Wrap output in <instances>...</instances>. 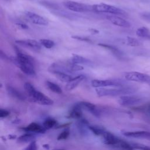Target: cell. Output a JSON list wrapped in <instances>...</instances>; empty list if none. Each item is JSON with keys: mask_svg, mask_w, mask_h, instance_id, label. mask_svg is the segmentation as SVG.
Wrapping results in <instances>:
<instances>
[{"mask_svg": "<svg viewBox=\"0 0 150 150\" xmlns=\"http://www.w3.org/2000/svg\"><path fill=\"white\" fill-rule=\"evenodd\" d=\"M16 56L11 57L12 62L23 73L28 76H35L36 75L35 62L33 57L31 56L22 52L17 47H15Z\"/></svg>", "mask_w": 150, "mask_h": 150, "instance_id": "1", "label": "cell"}, {"mask_svg": "<svg viewBox=\"0 0 150 150\" xmlns=\"http://www.w3.org/2000/svg\"><path fill=\"white\" fill-rule=\"evenodd\" d=\"M23 87L26 93L33 102L43 105H51L54 103L52 99L37 90L30 83H25Z\"/></svg>", "mask_w": 150, "mask_h": 150, "instance_id": "2", "label": "cell"}, {"mask_svg": "<svg viewBox=\"0 0 150 150\" xmlns=\"http://www.w3.org/2000/svg\"><path fill=\"white\" fill-rule=\"evenodd\" d=\"M135 91V89L128 87L123 86L116 88H96V92L98 97H114L118 96H125L132 94Z\"/></svg>", "mask_w": 150, "mask_h": 150, "instance_id": "3", "label": "cell"}, {"mask_svg": "<svg viewBox=\"0 0 150 150\" xmlns=\"http://www.w3.org/2000/svg\"><path fill=\"white\" fill-rule=\"evenodd\" d=\"M93 11L96 12H101V13H108L114 15H125L126 12L112 5L108 4H105L103 3L94 4L92 5Z\"/></svg>", "mask_w": 150, "mask_h": 150, "instance_id": "4", "label": "cell"}, {"mask_svg": "<svg viewBox=\"0 0 150 150\" xmlns=\"http://www.w3.org/2000/svg\"><path fill=\"white\" fill-rule=\"evenodd\" d=\"M63 6L67 9L76 12H86L93 11L92 5L73 1H66L63 2Z\"/></svg>", "mask_w": 150, "mask_h": 150, "instance_id": "5", "label": "cell"}, {"mask_svg": "<svg viewBox=\"0 0 150 150\" xmlns=\"http://www.w3.org/2000/svg\"><path fill=\"white\" fill-rule=\"evenodd\" d=\"M124 77L128 81L145 83L150 86V76L147 74L138 71H129L124 74Z\"/></svg>", "mask_w": 150, "mask_h": 150, "instance_id": "6", "label": "cell"}, {"mask_svg": "<svg viewBox=\"0 0 150 150\" xmlns=\"http://www.w3.org/2000/svg\"><path fill=\"white\" fill-rule=\"evenodd\" d=\"M91 85L96 88L105 87H120L125 86L124 83L119 80H93L91 82Z\"/></svg>", "mask_w": 150, "mask_h": 150, "instance_id": "7", "label": "cell"}, {"mask_svg": "<svg viewBox=\"0 0 150 150\" xmlns=\"http://www.w3.org/2000/svg\"><path fill=\"white\" fill-rule=\"evenodd\" d=\"M142 101V98L137 96L125 95L120 96L118 102V103L124 107H131L136 105Z\"/></svg>", "mask_w": 150, "mask_h": 150, "instance_id": "8", "label": "cell"}, {"mask_svg": "<svg viewBox=\"0 0 150 150\" xmlns=\"http://www.w3.org/2000/svg\"><path fill=\"white\" fill-rule=\"evenodd\" d=\"M25 13L26 17L34 24L46 26L49 23L47 20L44 17L34 12H32L30 11H26Z\"/></svg>", "mask_w": 150, "mask_h": 150, "instance_id": "9", "label": "cell"}, {"mask_svg": "<svg viewBox=\"0 0 150 150\" xmlns=\"http://www.w3.org/2000/svg\"><path fill=\"white\" fill-rule=\"evenodd\" d=\"M15 43L22 46H24L33 50H38L41 49L42 45L39 42L34 39H20L15 40Z\"/></svg>", "mask_w": 150, "mask_h": 150, "instance_id": "10", "label": "cell"}, {"mask_svg": "<svg viewBox=\"0 0 150 150\" xmlns=\"http://www.w3.org/2000/svg\"><path fill=\"white\" fill-rule=\"evenodd\" d=\"M121 134L129 138L144 139L150 141V132L145 131H122Z\"/></svg>", "mask_w": 150, "mask_h": 150, "instance_id": "11", "label": "cell"}, {"mask_svg": "<svg viewBox=\"0 0 150 150\" xmlns=\"http://www.w3.org/2000/svg\"><path fill=\"white\" fill-rule=\"evenodd\" d=\"M107 18L114 25L123 28H129L131 26V23L128 21L117 15H108Z\"/></svg>", "mask_w": 150, "mask_h": 150, "instance_id": "12", "label": "cell"}, {"mask_svg": "<svg viewBox=\"0 0 150 150\" xmlns=\"http://www.w3.org/2000/svg\"><path fill=\"white\" fill-rule=\"evenodd\" d=\"M103 137L104 140V143L106 145L113 146L116 147L119 144L121 139L117 137L109 131H105L103 135Z\"/></svg>", "mask_w": 150, "mask_h": 150, "instance_id": "13", "label": "cell"}, {"mask_svg": "<svg viewBox=\"0 0 150 150\" xmlns=\"http://www.w3.org/2000/svg\"><path fill=\"white\" fill-rule=\"evenodd\" d=\"M79 104L82 108H84L87 111L90 112L95 117H100V112L97 108V107L94 104L88 101H81L79 103Z\"/></svg>", "mask_w": 150, "mask_h": 150, "instance_id": "14", "label": "cell"}, {"mask_svg": "<svg viewBox=\"0 0 150 150\" xmlns=\"http://www.w3.org/2000/svg\"><path fill=\"white\" fill-rule=\"evenodd\" d=\"M84 78H85V76L83 74L73 77L70 81H69L66 84L65 87L66 90L67 91H71L74 89L84 79Z\"/></svg>", "mask_w": 150, "mask_h": 150, "instance_id": "15", "label": "cell"}, {"mask_svg": "<svg viewBox=\"0 0 150 150\" xmlns=\"http://www.w3.org/2000/svg\"><path fill=\"white\" fill-rule=\"evenodd\" d=\"M70 61L72 62L73 63L80 64V65L84 64L86 66H91L93 64V62L91 60L74 53L72 54V57Z\"/></svg>", "mask_w": 150, "mask_h": 150, "instance_id": "16", "label": "cell"}, {"mask_svg": "<svg viewBox=\"0 0 150 150\" xmlns=\"http://www.w3.org/2000/svg\"><path fill=\"white\" fill-rule=\"evenodd\" d=\"M98 46L104 47L109 51H110L114 56H115L118 59H123L124 58V54L117 47H116L114 46L108 45V44H105V43H99L98 44Z\"/></svg>", "mask_w": 150, "mask_h": 150, "instance_id": "17", "label": "cell"}, {"mask_svg": "<svg viewBox=\"0 0 150 150\" xmlns=\"http://www.w3.org/2000/svg\"><path fill=\"white\" fill-rule=\"evenodd\" d=\"M23 130L27 132H35V133H44L46 130L43 126H41L38 123L32 122L25 128H22Z\"/></svg>", "mask_w": 150, "mask_h": 150, "instance_id": "18", "label": "cell"}, {"mask_svg": "<svg viewBox=\"0 0 150 150\" xmlns=\"http://www.w3.org/2000/svg\"><path fill=\"white\" fill-rule=\"evenodd\" d=\"M6 90L8 94L13 98L22 101L26 99V97L25 96V95H23L21 91L18 90L16 88L13 87L12 86H8L6 87Z\"/></svg>", "mask_w": 150, "mask_h": 150, "instance_id": "19", "label": "cell"}, {"mask_svg": "<svg viewBox=\"0 0 150 150\" xmlns=\"http://www.w3.org/2000/svg\"><path fill=\"white\" fill-rule=\"evenodd\" d=\"M82 107L80 105L79 103L76 104L72 108L70 112L69 113V116L73 118H80L83 116Z\"/></svg>", "mask_w": 150, "mask_h": 150, "instance_id": "20", "label": "cell"}, {"mask_svg": "<svg viewBox=\"0 0 150 150\" xmlns=\"http://www.w3.org/2000/svg\"><path fill=\"white\" fill-rule=\"evenodd\" d=\"M136 35L141 38L150 39V30L146 27H140L136 30Z\"/></svg>", "mask_w": 150, "mask_h": 150, "instance_id": "21", "label": "cell"}, {"mask_svg": "<svg viewBox=\"0 0 150 150\" xmlns=\"http://www.w3.org/2000/svg\"><path fill=\"white\" fill-rule=\"evenodd\" d=\"M35 137L33 134L30 133H26L19 137L18 138V142L19 143L31 142L32 141H35Z\"/></svg>", "mask_w": 150, "mask_h": 150, "instance_id": "22", "label": "cell"}, {"mask_svg": "<svg viewBox=\"0 0 150 150\" xmlns=\"http://www.w3.org/2000/svg\"><path fill=\"white\" fill-rule=\"evenodd\" d=\"M46 85L47 87L52 92L56 93V94H62V89L61 87L57 84L50 81H46Z\"/></svg>", "mask_w": 150, "mask_h": 150, "instance_id": "23", "label": "cell"}, {"mask_svg": "<svg viewBox=\"0 0 150 150\" xmlns=\"http://www.w3.org/2000/svg\"><path fill=\"white\" fill-rule=\"evenodd\" d=\"M88 129L90 130L94 134H95L97 136H100L103 135V134L105 132V129L101 127V126H98V125H88Z\"/></svg>", "mask_w": 150, "mask_h": 150, "instance_id": "24", "label": "cell"}, {"mask_svg": "<svg viewBox=\"0 0 150 150\" xmlns=\"http://www.w3.org/2000/svg\"><path fill=\"white\" fill-rule=\"evenodd\" d=\"M59 80H60L62 82H65V83H68L70 81L73 77L69 74L65 73H61V72H58L53 74Z\"/></svg>", "mask_w": 150, "mask_h": 150, "instance_id": "25", "label": "cell"}, {"mask_svg": "<svg viewBox=\"0 0 150 150\" xmlns=\"http://www.w3.org/2000/svg\"><path fill=\"white\" fill-rule=\"evenodd\" d=\"M65 64L71 72L81 71V70H83L84 69V67H83V66H81L80 64L74 63H73L71 61H69V62H67L66 63H65Z\"/></svg>", "mask_w": 150, "mask_h": 150, "instance_id": "26", "label": "cell"}, {"mask_svg": "<svg viewBox=\"0 0 150 150\" xmlns=\"http://www.w3.org/2000/svg\"><path fill=\"white\" fill-rule=\"evenodd\" d=\"M117 148H118L122 150H134V148L132 147L131 144H129L128 142L121 139L119 144L116 146Z\"/></svg>", "mask_w": 150, "mask_h": 150, "instance_id": "27", "label": "cell"}, {"mask_svg": "<svg viewBox=\"0 0 150 150\" xmlns=\"http://www.w3.org/2000/svg\"><path fill=\"white\" fill-rule=\"evenodd\" d=\"M126 43L130 46H138L142 45V43L137 39L133 37H127Z\"/></svg>", "mask_w": 150, "mask_h": 150, "instance_id": "28", "label": "cell"}, {"mask_svg": "<svg viewBox=\"0 0 150 150\" xmlns=\"http://www.w3.org/2000/svg\"><path fill=\"white\" fill-rule=\"evenodd\" d=\"M39 42L42 46H43L46 49H51L55 45L54 42L53 40L50 39H40Z\"/></svg>", "mask_w": 150, "mask_h": 150, "instance_id": "29", "label": "cell"}, {"mask_svg": "<svg viewBox=\"0 0 150 150\" xmlns=\"http://www.w3.org/2000/svg\"><path fill=\"white\" fill-rule=\"evenodd\" d=\"M57 123V121L53 119H47L46 120H45L43 122V127L46 129H49L50 128H52L53 127H54L56 125Z\"/></svg>", "mask_w": 150, "mask_h": 150, "instance_id": "30", "label": "cell"}, {"mask_svg": "<svg viewBox=\"0 0 150 150\" xmlns=\"http://www.w3.org/2000/svg\"><path fill=\"white\" fill-rule=\"evenodd\" d=\"M135 108V110L144 112L147 115H150V104H144Z\"/></svg>", "mask_w": 150, "mask_h": 150, "instance_id": "31", "label": "cell"}, {"mask_svg": "<svg viewBox=\"0 0 150 150\" xmlns=\"http://www.w3.org/2000/svg\"><path fill=\"white\" fill-rule=\"evenodd\" d=\"M40 4H42L43 6H44L46 8H50V9H57L59 7L57 4L49 2L47 1H40Z\"/></svg>", "mask_w": 150, "mask_h": 150, "instance_id": "32", "label": "cell"}, {"mask_svg": "<svg viewBox=\"0 0 150 150\" xmlns=\"http://www.w3.org/2000/svg\"><path fill=\"white\" fill-rule=\"evenodd\" d=\"M70 135V130L69 128H66L64 130H63L57 137V139L58 141L60 140H64L67 139Z\"/></svg>", "mask_w": 150, "mask_h": 150, "instance_id": "33", "label": "cell"}, {"mask_svg": "<svg viewBox=\"0 0 150 150\" xmlns=\"http://www.w3.org/2000/svg\"><path fill=\"white\" fill-rule=\"evenodd\" d=\"M134 149L139 150H150V147L146 146L144 144H138V143H132L131 144Z\"/></svg>", "mask_w": 150, "mask_h": 150, "instance_id": "34", "label": "cell"}, {"mask_svg": "<svg viewBox=\"0 0 150 150\" xmlns=\"http://www.w3.org/2000/svg\"><path fill=\"white\" fill-rule=\"evenodd\" d=\"M71 38L74 39H76V40L83 41V42H89V43L92 42V41L90 39H88L86 37H84V36H80L79 35H73V36H71Z\"/></svg>", "mask_w": 150, "mask_h": 150, "instance_id": "35", "label": "cell"}, {"mask_svg": "<svg viewBox=\"0 0 150 150\" xmlns=\"http://www.w3.org/2000/svg\"><path fill=\"white\" fill-rule=\"evenodd\" d=\"M24 150H37V144L35 141H33Z\"/></svg>", "mask_w": 150, "mask_h": 150, "instance_id": "36", "label": "cell"}, {"mask_svg": "<svg viewBox=\"0 0 150 150\" xmlns=\"http://www.w3.org/2000/svg\"><path fill=\"white\" fill-rule=\"evenodd\" d=\"M9 114V112L8 111L4 109L0 110V117L1 118H4L8 117Z\"/></svg>", "mask_w": 150, "mask_h": 150, "instance_id": "37", "label": "cell"}, {"mask_svg": "<svg viewBox=\"0 0 150 150\" xmlns=\"http://www.w3.org/2000/svg\"><path fill=\"white\" fill-rule=\"evenodd\" d=\"M16 25L20 28L21 29H26L28 28V26L27 25H26L25 23H22V22H18V23H16Z\"/></svg>", "mask_w": 150, "mask_h": 150, "instance_id": "38", "label": "cell"}, {"mask_svg": "<svg viewBox=\"0 0 150 150\" xmlns=\"http://www.w3.org/2000/svg\"><path fill=\"white\" fill-rule=\"evenodd\" d=\"M88 31L93 35H96L99 33V30L96 29H94V28H90L88 29Z\"/></svg>", "mask_w": 150, "mask_h": 150, "instance_id": "39", "label": "cell"}, {"mask_svg": "<svg viewBox=\"0 0 150 150\" xmlns=\"http://www.w3.org/2000/svg\"><path fill=\"white\" fill-rule=\"evenodd\" d=\"M16 137L15 135H9V139H15Z\"/></svg>", "mask_w": 150, "mask_h": 150, "instance_id": "40", "label": "cell"}, {"mask_svg": "<svg viewBox=\"0 0 150 150\" xmlns=\"http://www.w3.org/2000/svg\"><path fill=\"white\" fill-rule=\"evenodd\" d=\"M43 146L44 148H45L46 149H49V145H48V144L43 145Z\"/></svg>", "mask_w": 150, "mask_h": 150, "instance_id": "41", "label": "cell"}, {"mask_svg": "<svg viewBox=\"0 0 150 150\" xmlns=\"http://www.w3.org/2000/svg\"><path fill=\"white\" fill-rule=\"evenodd\" d=\"M4 1H5V2H11L12 0H3Z\"/></svg>", "mask_w": 150, "mask_h": 150, "instance_id": "42", "label": "cell"}, {"mask_svg": "<svg viewBox=\"0 0 150 150\" xmlns=\"http://www.w3.org/2000/svg\"><path fill=\"white\" fill-rule=\"evenodd\" d=\"M54 150H65V149H54Z\"/></svg>", "mask_w": 150, "mask_h": 150, "instance_id": "43", "label": "cell"}]
</instances>
